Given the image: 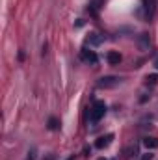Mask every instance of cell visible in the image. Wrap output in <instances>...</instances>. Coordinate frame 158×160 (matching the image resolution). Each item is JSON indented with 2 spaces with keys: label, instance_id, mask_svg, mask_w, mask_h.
Returning a JSON list of instances; mask_svg holds the SVG:
<instances>
[{
  "label": "cell",
  "instance_id": "2",
  "mask_svg": "<svg viewBox=\"0 0 158 160\" xmlns=\"http://www.w3.org/2000/svg\"><path fill=\"white\" fill-rule=\"evenodd\" d=\"M119 82H121L119 77H102V78L97 82V86L102 88V89H110V88H116Z\"/></svg>",
  "mask_w": 158,
  "mask_h": 160
},
{
  "label": "cell",
  "instance_id": "3",
  "mask_svg": "<svg viewBox=\"0 0 158 160\" xmlns=\"http://www.w3.org/2000/svg\"><path fill=\"white\" fill-rule=\"evenodd\" d=\"M112 140H114V134H106V136H102V138H99L95 142V147L97 149H104V147H108L112 143Z\"/></svg>",
  "mask_w": 158,
  "mask_h": 160
},
{
  "label": "cell",
  "instance_id": "12",
  "mask_svg": "<svg viewBox=\"0 0 158 160\" xmlns=\"http://www.w3.org/2000/svg\"><path fill=\"white\" fill-rule=\"evenodd\" d=\"M141 160H153V155H151V153H147V155H143V157H141Z\"/></svg>",
  "mask_w": 158,
  "mask_h": 160
},
{
  "label": "cell",
  "instance_id": "11",
  "mask_svg": "<svg viewBox=\"0 0 158 160\" xmlns=\"http://www.w3.org/2000/svg\"><path fill=\"white\" fill-rule=\"evenodd\" d=\"M102 4H104V0H93V4H91V6H93V8H91V11H95V9H97V8H101Z\"/></svg>",
  "mask_w": 158,
  "mask_h": 160
},
{
  "label": "cell",
  "instance_id": "6",
  "mask_svg": "<svg viewBox=\"0 0 158 160\" xmlns=\"http://www.w3.org/2000/svg\"><path fill=\"white\" fill-rule=\"evenodd\" d=\"M108 62H110L112 65H117L119 62H121V54H119V52H114V50L108 52Z\"/></svg>",
  "mask_w": 158,
  "mask_h": 160
},
{
  "label": "cell",
  "instance_id": "14",
  "mask_svg": "<svg viewBox=\"0 0 158 160\" xmlns=\"http://www.w3.org/2000/svg\"><path fill=\"white\" fill-rule=\"evenodd\" d=\"M47 160H54V157H48V158H47Z\"/></svg>",
  "mask_w": 158,
  "mask_h": 160
},
{
  "label": "cell",
  "instance_id": "10",
  "mask_svg": "<svg viewBox=\"0 0 158 160\" xmlns=\"http://www.w3.org/2000/svg\"><path fill=\"white\" fill-rule=\"evenodd\" d=\"M145 80H147V84H156L158 82V75H149Z\"/></svg>",
  "mask_w": 158,
  "mask_h": 160
},
{
  "label": "cell",
  "instance_id": "7",
  "mask_svg": "<svg viewBox=\"0 0 158 160\" xmlns=\"http://www.w3.org/2000/svg\"><path fill=\"white\" fill-rule=\"evenodd\" d=\"M86 41H87V45H101L102 43V38H99L97 34H89Z\"/></svg>",
  "mask_w": 158,
  "mask_h": 160
},
{
  "label": "cell",
  "instance_id": "1",
  "mask_svg": "<svg viewBox=\"0 0 158 160\" xmlns=\"http://www.w3.org/2000/svg\"><path fill=\"white\" fill-rule=\"evenodd\" d=\"M104 114H106V104L104 102H101V101H97L95 104H93V108L89 110V118H91V121L95 123V121L102 119L104 118Z\"/></svg>",
  "mask_w": 158,
  "mask_h": 160
},
{
  "label": "cell",
  "instance_id": "9",
  "mask_svg": "<svg viewBox=\"0 0 158 160\" xmlns=\"http://www.w3.org/2000/svg\"><path fill=\"white\" fill-rule=\"evenodd\" d=\"M58 127H60V125H58V119H56V118H50V119H48V128H50V130H56Z\"/></svg>",
  "mask_w": 158,
  "mask_h": 160
},
{
  "label": "cell",
  "instance_id": "5",
  "mask_svg": "<svg viewBox=\"0 0 158 160\" xmlns=\"http://www.w3.org/2000/svg\"><path fill=\"white\" fill-rule=\"evenodd\" d=\"M143 145L147 147V149H158V138H145L143 140Z\"/></svg>",
  "mask_w": 158,
  "mask_h": 160
},
{
  "label": "cell",
  "instance_id": "8",
  "mask_svg": "<svg viewBox=\"0 0 158 160\" xmlns=\"http://www.w3.org/2000/svg\"><path fill=\"white\" fill-rule=\"evenodd\" d=\"M84 58H86L87 62H91V63H97V60H99L93 50H84Z\"/></svg>",
  "mask_w": 158,
  "mask_h": 160
},
{
  "label": "cell",
  "instance_id": "13",
  "mask_svg": "<svg viewBox=\"0 0 158 160\" xmlns=\"http://www.w3.org/2000/svg\"><path fill=\"white\" fill-rule=\"evenodd\" d=\"M36 158V151H32V153H28V158L26 160H34Z\"/></svg>",
  "mask_w": 158,
  "mask_h": 160
},
{
  "label": "cell",
  "instance_id": "16",
  "mask_svg": "<svg viewBox=\"0 0 158 160\" xmlns=\"http://www.w3.org/2000/svg\"><path fill=\"white\" fill-rule=\"evenodd\" d=\"M99 160H104V158H99Z\"/></svg>",
  "mask_w": 158,
  "mask_h": 160
},
{
  "label": "cell",
  "instance_id": "15",
  "mask_svg": "<svg viewBox=\"0 0 158 160\" xmlns=\"http://www.w3.org/2000/svg\"><path fill=\"white\" fill-rule=\"evenodd\" d=\"M155 65H156V67H158V60H156V62H155Z\"/></svg>",
  "mask_w": 158,
  "mask_h": 160
},
{
  "label": "cell",
  "instance_id": "4",
  "mask_svg": "<svg viewBox=\"0 0 158 160\" xmlns=\"http://www.w3.org/2000/svg\"><path fill=\"white\" fill-rule=\"evenodd\" d=\"M145 11L149 17H155V11H156V6H155V0H145Z\"/></svg>",
  "mask_w": 158,
  "mask_h": 160
}]
</instances>
